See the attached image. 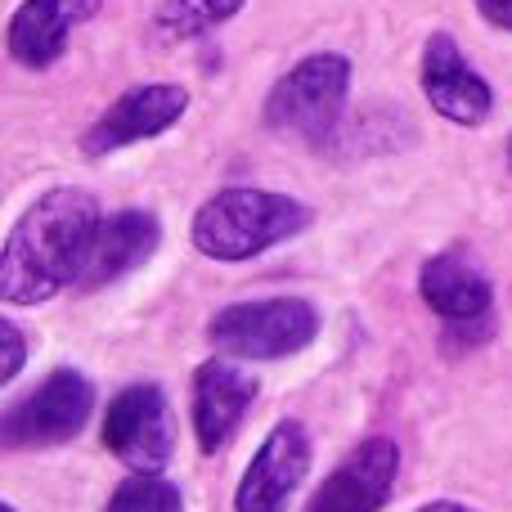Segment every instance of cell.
Returning <instances> with one entry per match:
<instances>
[{
    "instance_id": "cell-14",
    "label": "cell",
    "mask_w": 512,
    "mask_h": 512,
    "mask_svg": "<svg viewBox=\"0 0 512 512\" xmlns=\"http://www.w3.org/2000/svg\"><path fill=\"white\" fill-rule=\"evenodd\" d=\"M418 292H423L427 306H432L441 319H450V324H477V319H486V310H490L486 274H481L477 265H468L463 256H450V252L423 261V270H418Z\"/></svg>"
},
{
    "instance_id": "cell-12",
    "label": "cell",
    "mask_w": 512,
    "mask_h": 512,
    "mask_svg": "<svg viewBox=\"0 0 512 512\" xmlns=\"http://www.w3.org/2000/svg\"><path fill=\"white\" fill-rule=\"evenodd\" d=\"M99 0H23L9 23V54L23 68H50L63 54L72 27L86 23Z\"/></svg>"
},
{
    "instance_id": "cell-20",
    "label": "cell",
    "mask_w": 512,
    "mask_h": 512,
    "mask_svg": "<svg viewBox=\"0 0 512 512\" xmlns=\"http://www.w3.org/2000/svg\"><path fill=\"white\" fill-rule=\"evenodd\" d=\"M0 512H18V508H14V504H5V508H0Z\"/></svg>"
},
{
    "instance_id": "cell-16",
    "label": "cell",
    "mask_w": 512,
    "mask_h": 512,
    "mask_svg": "<svg viewBox=\"0 0 512 512\" xmlns=\"http://www.w3.org/2000/svg\"><path fill=\"white\" fill-rule=\"evenodd\" d=\"M180 508H185L180 486H171L158 472H135L113 490L104 512H180Z\"/></svg>"
},
{
    "instance_id": "cell-1",
    "label": "cell",
    "mask_w": 512,
    "mask_h": 512,
    "mask_svg": "<svg viewBox=\"0 0 512 512\" xmlns=\"http://www.w3.org/2000/svg\"><path fill=\"white\" fill-rule=\"evenodd\" d=\"M99 225L104 216L86 189H50L36 198L0 252V297L9 306H36L63 288H77Z\"/></svg>"
},
{
    "instance_id": "cell-13",
    "label": "cell",
    "mask_w": 512,
    "mask_h": 512,
    "mask_svg": "<svg viewBox=\"0 0 512 512\" xmlns=\"http://www.w3.org/2000/svg\"><path fill=\"white\" fill-rule=\"evenodd\" d=\"M158 216L149 212H117L108 216L104 225H99V239H95V252H90L86 261V274H81L77 288L81 292H95L104 288V283L122 279L126 270H135L140 261H149L153 252H158Z\"/></svg>"
},
{
    "instance_id": "cell-4",
    "label": "cell",
    "mask_w": 512,
    "mask_h": 512,
    "mask_svg": "<svg viewBox=\"0 0 512 512\" xmlns=\"http://www.w3.org/2000/svg\"><path fill=\"white\" fill-rule=\"evenodd\" d=\"M319 333V310L306 297H265L225 306L212 319V342L239 360H283L310 346Z\"/></svg>"
},
{
    "instance_id": "cell-11",
    "label": "cell",
    "mask_w": 512,
    "mask_h": 512,
    "mask_svg": "<svg viewBox=\"0 0 512 512\" xmlns=\"http://www.w3.org/2000/svg\"><path fill=\"white\" fill-rule=\"evenodd\" d=\"M423 90H427L436 113L459 122V126L486 122L490 104H495L490 86L468 68V59L459 54L454 36H445V32H436L423 50Z\"/></svg>"
},
{
    "instance_id": "cell-8",
    "label": "cell",
    "mask_w": 512,
    "mask_h": 512,
    "mask_svg": "<svg viewBox=\"0 0 512 512\" xmlns=\"http://www.w3.org/2000/svg\"><path fill=\"white\" fill-rule=\"evenodd\" d=\"M400 477V445L373 436L333 468V477L310 495L306 512H378Z\"/></svg>"
},
{
    "instance_id": "cell-5",
    "label": "cell",
    "mask_w": 512,
    "mask_h": 512,
    "mask_svg": "<svg viewBox=\"0 0 512 512\" xmlns=\"http://www.w3.org/2000/svg\"><path fill=\"white\" fill-rule=\"evenodd\" d=\"M95 409V387L77 369H54L36 391L5 409L0 418V441L9 450H32V445H63L86 427Z\"/></svg>"
},
{
    "instance_id": "cell-19",
    "label": "cell",
    "mask_w": 512,
    "mask_h": 512,
    "mask_svg": "<svg viewBox=\"0 0 512 512\" xmlns=\"http://www.w3.org/2000/svg\"><path fill=\"white\" fill-rule=\"evenodd\" d=\"M418 512H472V508H463V504H450V499H436V504H427V508H418Z\"/></svg>"
},
{
    "instance_id": "cell-2",
    "label": "cell",
    "mask_w": 512,
    "mask_h": 512,
    "mask_svg": "<svg viewBox=\"0 0 512 512\" xmlns=\"http://www.w3.org/2000/svg\"><path fill=\"white\" fill-rule=\"evenodd\" d=\"M310 225V212L288 194L234 185L207 198L194 216V248L212 261H252Z\"/></svg>"
},
{
    "instance_id": "cell-21",
    "label": "cell",
    "mask_w": 512,
    "mask_h": 512,
    "mask_svg": "<svg viewBox=\"0 0 512 512\" xmlns=\"http://www.w3.org/2000/svg\"><path fill=\"white\" fill-rule=\"evenodd\" d=\"M508 167H512V140H508Z\"/></svg>"
},
{
    "instance_id": "cell-18",
    "label": "cell",
    "mask_w": 512,
    "mask_h": 512,
    "mask_svg": "<svg viewBox=\"0 0 512 512\" xmlns=\"http://www.w3.org/2000/svg\"><path fill=\"white\" fill-rule=\"evenodd\" d=\"M477 9L495 27H508V32H512V0H477Z\"/></svg>"
},
{
    "instance_id": "cell-17",
    "label": "cell",
    "mask_w": 512,
    "mask_h": 512,
    "mask_svg": "<svg viewBox=\"0 0 512 512\" xmlns=\"http://www.w3.org/2000/svg\"><path fill=\"white\" fill-rule=\"evenodd\" d=\"M0 342H5V364H0V382H14L23 369V333H18L9 319H0Z\"/></svg>"
},
{
    "instance_id": "cell-15",
    "label": "cell",
    "mask_w": 512,
    "mask_h": 512,
    "mask_svg": "<svg viewBox=\"0 0 512 512\" xmlns=\"http://www.w3.org/2000/svg\"><path fill=\"white\" fill-rule=\"evenodd\" d=\"M243 0H162L153 14V32L162 41H194V36L212 32L216 23L234 18Z\"/></svg>"
},
{
    "instance_id": "cell-3",
    "label": "cell",
    "mask_w": 512,
    "mask_h": 512,
    "mask_svg": "<svg viewBox=\"0 0 512 512\" xmlns=\"http://www.w3.org/2000/svg\"><path fill=\"white\" fill-rule=\"evenodd\" d=\"M351 90V63L342 54H310L301 59L265 99V126L292 140L319 144L333 135Z\"/></svg>"
},
{
    "instance_id": "cell-10",
    "label": "cell",
    "mask_w": 512,
    "mask_h": 512,
    "mask_svg": "<svg viewBox=\"0 0 512 512\" xmlns=\"http://www.w3.org/2000/svg\"><path fill=\"white\" fill-rule=\"evenodd\" d=\"M261 382L256 373L239 369L230 360H207L198 364L194 373V432H198V450L203 454H216L230 432L243 423L248 405L256 400Z\"/></svg>"
},
{
    "instance_id": "cell-9",
    "label": "cell",
    "mask_w": 512,
    "mask_h": 512,
    "mask_svg": "<svg viewBox=\"0 0 512 512\" xmlns=\"http://www.w3.org/2000/svg\"><path fill=\"white\" fill-rule=\"evenodd\" d=\"M189 108V95L180 86H135L99 117L86 131L81 149L90 158H104V153H117L135 140H149V135H162L171 122H180V113Z\"/></svg>"
},
{
    "instance_id": "cell-6",
    "label": "cell",
    "mask_w": 512,
    "mask_h": 512,
    "mask_svg": "<svg viewBox=\"0 0 512 512\" xmlns=\"http://www.w3.org/2000/svg\"><path fill=\"white\" fill-rule=\"evenodd\" d=\"M104 445L135 472H158L176 450V427H171V405L158 387L140 382L113 396L104 414Z\"/></svg>"
},
{
    "instance_id": "cell-7",
    "label": "cell",
    "mask_w": 512,
    "mask_h": 512,
    "mask_svg": "<svg viewBox=\"0 0 512 512\" xmlns=\"http://www.w3.org/2000/svg\"><path fill=\"white\" fill-rule=\"evenodd\" d=\"M310 472V436L301 423H279L252 454L248 472H243L239 490H234V508L239 512H288L292 495L301 490Z\"/></svg>"
}]
</instances>
